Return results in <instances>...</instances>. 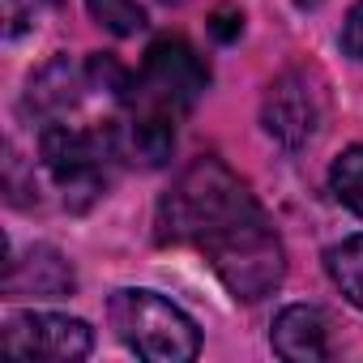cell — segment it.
Masks as SVG:
<instances>
[{
	"mask_svg": "<svg viewBox=\"0 0 363 363\" xmlns=\"http://www.w3.org/2000/svg\"><path fill=\"white\" fill-rule=\"evenodd\" d=\"M162 227L171 240L197 244L223 286L244 303L265 299L286 274L278 231L269 227L248 184L218 158H197L184 167L162 201Z\"/></svg>",
	"mask_w": 363,
	"mask_h": 363,
	"instance_id": "obj_1",
	"label": "cell"
},
{
	"mask_svg": "<svg viewBox=\"0 0 363 363\" xmlns=\"http://www.w3.org/2000/svg\"><path fill=\"white\" fill-rule=\"evenodd\" d=\"M107 316L116 337L150 363H189L201 350L197 325L154 291H116Z\"/></svg>",
	"mask_w": 363,
	"mask_h": 363,
	"instance_id": "obj_2",
	"label": "cell"
},
{
	"mask_svg": "<svg viewBox=\"0 0 363 363\" xmlns=\"http://www.w3.org/2000/svg\"><path fill=\"white\" fill-rule=\"evenodd\" d=\"M39 154L52 179L65 189V197H73V206L82 210L107 189V167L116 158V141L103 133L69 128V124H48L39 137Z\"/></svg>",
	"mask_w": 363,
	"mask_h": 363,
	"instance_id": "obj_3",
	"label": "cell"
},
{
	"mask_svg": "<svg viewBox=\"0 0 363 363\" xmlns=\"http://www.w3.org/2000/svg\"><path fill=\"white\" fill-rule=\"evenodd\" d=\"M206 82H210V73H206L201 56L184 39H158L145 52L141 77L128 90V99L133 103H145V107H158L167 116H184L201 99Z\"/></svg>",
	"mask_w": 363,
	"mask_h": 363,
	"instance_id": "obj_4",
	"label": "cell"
},
{
	"mask_svg": "<svg viewBox=\"0 0 363 363\" xmlns=\"http://www.w3.org/2000/svg\"><path fill=\"white\" fill-rule=\"evenodd\" d=\"M261 120H265V133L274 141H282L286 150H299L316 137V128L325 120V94L308 73H299V69L282 73L265 94Z\"/></svg>",
	"mask_w": 363,
	"mask_h": 363,
	"instance_id": "obj_5",
	"label": "cell"
},
{
	"mask_svg": "<svg viewBox=\"0 0 363 363\" xmlns=\"http://www.w3.org/2000/svg\"><path fill=\"white\" fill-rule=\"evenodd\" d=\"M9 354L22 359H86L94 346V333L77 316H56V312H22L0 333Z\"/></svg>",
	"mask_w": 363,
	"mask_h": 363,
	"instance_id": "obj_6",
	"label": "cell"
},
{
	"mask_svg": "<svg viewBox=\"0 0 363 363\" xmlns=\"http://www.w3.org/2000/svg\"><path fill=\"white\" fill-rule=\"evenodd\" d=\"M73 291V265L48 248V244H35L26 257H13L9 269H5V295L9 299H60Z\"/></svg>",
	"mask_w": 363,
	"mask_h": 363,
	"instance_id": "obj_7",
	"label": "cell"
},
{
	"mask_svg": "<svg viewBox=\"0 0 363 363\" xmlns=\"http://www.w3.org/2000/svg\"><path fill=\"white\" fill-rule=\"evenodd\" d=\"M269 342L286 363H320L329 359V316L312 303L282 308L269 329Z\"/></svg>",
	"mask_w": 363,
	"mask_h": 363,
	"instance_id": "obj_8",
	"label": "cell"
},
{
	"mask_svg": "<svg viewBox=\"0 0 363 363\" xmlns=\"http://www.w3.org/2000/svg\"><path fill=\"white\" fill-rule=\"evenodd\" d=\"M82 94V73L69 65V60H52L43 73L30 77V90H26V107L39 111V116H60L65 107H73Z\"/></svg>",
	"mask_w": 363,
	"mask_h": 363,
	"instance_id": "obj_9",
	"label": "cell"
},
{
	"mask_svg": "<svg viewBox=\"0 0 363 363\" xmlns=\"http://www.w3.org/2000/svg\"><path fill=\"white\" fill-rule=\"evenodd\" d=\"M325 269H329V278L342 286V295H346L354 308H363V235H350V240L333 244V248L325 252Z\"/></svg>",
	"mask_w": 363,
	"mask_h": 363,
	"instance_id": "obj_10",
	"label": "cell"
},
{
	"mask_svg": "<svg viewBox=\"0 0 363 363\" xmlns=\"http://www.w3.org/2000/svg\"><path fill=\"white\" fill-rule=\"evenodd\" d=\"M329 184H333V197L363 218V145H350L333 158Z\"/></svg>",
	"mask_w": 363,
	"mask_h": 363,
	"instance_id": "obj_11",
	"label": "cell"
},
{
	"mask_svg": "<svg viewBox=\"0 0 363 363\" xmlns=\"http://www.w3.org/2000/svg\"><path fill=\"white\" fill-rule=\"evenodd\" d=\"M86 5L94 13V22L107 26L111 35H137L145 26V13L137 0H86Z\"/></svg>",
	"mask_w": 363,
	"mask_h": 363,
	"instance_id": "obj_12",
	"label": "cell"
},
{
	"mask_svg": "<svg viewBox=\"0 0 363 363\" xmlns=\"http://www.w3.org/2000/svg\"><path fill=\"white\" fill-rule=\"evenodd\" d=\"M342 48H346L354 60H363V5H354V9L346 13V26H342Z\"/></svg>",
	"mask_w": 363,
	"mask_h": 363,
	"instance_id": "obj_13",
	"label": "cell"
},
{
	"mask_svg": "<svg viewBox=\"0 0 363 363\" xmlns=\"http://www.w3.org/2000/svg\"><path fill=\"white\" fill-rule=\"evenodd\" d=\"M240 26H244V18H240L235 9H218V13H214V22H210V30H214L218 39H235V35H240Z\"/></svg>",
	"mask_w": 363,
	"mask_h": 363,
	"instance_id": "obj_14",
	"label": "cell"
},
{
	"mask_svg": "<svg viewBox=\"0 0 363 363\" xmlns=\"http://www.w3.org/2000/svg\"><path fill=\"white\" fill-rule=\"evenodd\" d=\"M26 30V9L22 0H5V35H22Z\"/></svg>",
	"mask_w": 363,
	"mask_h": 363,
	"instance_id": "obj_15",
	"label": "cell"
}]
</instances>
